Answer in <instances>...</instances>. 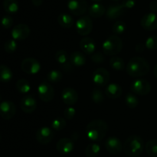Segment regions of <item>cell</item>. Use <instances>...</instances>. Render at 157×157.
<instances>
[{"label":"cell","instance_id":"ffe728a7","mask_svg":"<svg viewBox=\"0 0 157 157\" xmlns=\"http://www.w3.org/2000/svg\"><path fill=\"white\" fill-rule=\"evenodd\" d=\"M126 9L121 4L110 6L106 10V17L110 20H114L120 18L125 12Z\"/></svg>","mask_w":157,"mask_h":157},{"label":"cell","instance_id":"f546056e","mask_svg":"<svg viewBox=\"0 0 157 157\" xmlns=\"http://www.w3.org/2000/svg\"><path fill=\"white\" fill-rule=\"evenodd\" d=\"M110 66L113 69L116 71H121L125 67V63L123 58L120 57H112L110 60Z\"/></svg>","mask_w":157,"mask_h":157},{"label":"cell","instance_id":"52a82bcc","mask_svg":"<svg viewBox=\"0 0 157 157\" xmlns=\"http://www.w3.org/2000/svg\"><path fill=\"white\" fill-rule=\"evenodd\" d=\"M38 95L43 102L48 103L55 96V89L47 82H42L38 86Z\"/></svg>","mask_w":157,"mask_h":157},{"label":"cell","instance_id":"7a4b0ae2","mask_svg":"<svg viewBox=\"0 0 157 157\" xmlns=\"http://www.w3.org/2000/svg\"><path fill=\"white\" fill-rule=\"evenodd\" d=\"M150 66L148 62L142 57H133L128 62L126 70L127 74L132 77H140L147 75Z\"/></svg>","mask_w":157,"mask_h":157},{"label":"cell","instance_id":"9c48e42d","mask_svg":"<svg viewBox=\"0 0 157 157\" xmlns=\"http://www.w3.org/2000/svg\"><path fill=\"white\" fill-rule=\"evenodd\" d=\"M110 73L106 69L102 67L95 69L92 74V80L94 83L98 86H105L110 80Z\"/></svg>","mask_w":157,"mask_h":157},{"label":"cell","instance_id":"8d00e7d4","mask_svg":"<svg viewBox=\"0 0 157 157\" xmlns=\"http://www.w3.org/2000/svg\"><path fill=\"white\" fill-rule=\"evenodd\" d=\"M145 46L150 50H156L157 49V36L156 35H150L147 38L145 42Z\"/></svg>","mask_w":157,"mask_h":157},{"label":"cell","instance_id":"816d5d0a","mask_svg":"<svg viewBox=\"0 0 157 157\" xmlns=\"http://www.w3.org/2000/svg\"><path fill=\"white\" fill-rule=\"evenodd\" d=\"M136 157H138V156H136Z\"/></svg>","mask_w":157,"mask_h":157},{"label":"cell","instance_id":"7c38bea8","mask_svg":"<svg viewBox=\"0 0 157 157\" xmlns=\"http://www.w3.org/2000/svg\"><path fill=\"white\" fill-rule=\"evenodd\" d=\"M105 147L106 149L113 155H118L124 149V146L120 139L116 136H110L107 138L105 142Z\"/></svg>","mask_w":157,"mask_h":157},{"label":"cell","instance_id":"d4e9b609","mask_svg":"<svg viewBox=\"0 0 157 157\" xmlns=\"http://www.w3.org/2000/svg\"><path fill=\"white\" fill-rule=\"evenodd\" d=\"M58 22L61 26L65 29H70L75 23L73 17L67 13H61L58 16Z\"/></svg>","mask_w":157,"mask_h":157},{"label":"cell","instance_id":"9a60e30c","mask_svg":"<svg viewBox=\"0 0 157 157\" xmlns=\"http://www.w3.org/2000/svg\"><path fill=\"white\" fill-rule=\"evenodd\" d=\"M16 108L11 101H3L0 103V115L4 119H10L15 115Z\"/></svg>","mask_w":157,"mask_h":157},{"label":"cell","instance_id":"4fadbf2b","mask_svg":"<svg viewBox=\"0 0 157 157\" xmlns=\"http://www.w3.org/2000/svg\"><path fill=\"white\" fill-rule=\"evenodd\" d=\"M140 25L145 30L153 31L157 28V14L149 12L142 17Z\"/></svg>","mask_w":157,"mask_h":157},{"label":"cell","instance_id":"f35d334b","mask_svg":"<svg viewBox=\"0 0 157 157\" xmlns=\"http://www.w3.org/2000/svg\"><path fill=\"white\" fill-rule=\"evenodd\" d=\"M1 24L4 29H9L13 25V18L9 15H4L1 19Z\"/></svg>","mask_w":157,"mask_h":157},{"label":"cell","instance_id":"83f0119b","mask_svg":"<svg viewBox=\"0 0 157 157\" xmlns=\"http://www.w3.org/2000/svg\"><path fill=\"white\" fill-rule=\"evenodd\" d=\"M13 74L12 70L5 65H0V81L3 83L10 81L12 78Z\"/></svg>","mask_w":157,"mask_h":157},{"label":"cell","instance_id":"4dcf8cb0","mask_svg":"<svg viewBox=\"0 0 157 157\" xmlns=\"http://www.w3.org/2000/svg\"><path fill=\"white\" fill-rule=\"evenodd\" d=\"M16 89L19 92L23 94H26L30 91L31 86L30 83L24 78L18 80L16 83Z\"/></svg>","mask_w":157,"mask_h":157},{"label":"cell","instance_id":"e0dca14e","mask_svg":"<svg viewBox=\"0 0 157 157\" xmlns=\"http://www.w3.org/2000/svg\"><path fill=\"white\" fill-rule=\"evenodd\" d=\"M20 107L23 112L26 113H32L37 108L36 99L31 95H25L20 102Z\"/></svg>","mask_w":157,"mask_h":157},{"label":"cell","instance_id":"d6a6232c","mask_svg":"<svg viewBox=\"0 0 157 157\" xmlns=\"http://www.w3.org/2000/svg\"><path fill=\"white\" fill-rule=\"evenodd\" d=\"M127 29V24L124 21H117L112 27V31L115 35H121Z\"/></svg>","mask_w":157,"mask_h":157},{"label":"cell","instance_id":"f1b7e54d","mask_svg":"<svg viewBox=\"0 0 157 157\" xmlns=\"http://www.w3.org/2000/svg\"><path fill=\"white\" fill-rule=\"evenodd\" d=\"M145 149L147 153L150 157H157V139L149 140L145 146Z\"/></svg>","mask_w":157,"mask_h":157},{"label":"cell","instance_id":"74e56055","mask_svg":"<svg viewBox=\"0 0 157 157\" xmlns=\"http://www.w3.org/2000/svg\"><path fill=\"white\" fill-rule=\"evenodd\" d=\"M17 46L18 45L15 39H9L5 42L4 49L7 53H12L16 50Z\"/></svg>","mask_w":157,"mask_h":157},{"label":"cell","instance_id":"7bdbcfd3","mask_svg":"<svg viewBox=\"0 0 157 157\" xmlns=\"http://www.w3.org/2000/svg\"><path fill=\"white\" fill-rule=\"evenodd\" d=\"M149 8H150V10L151 11V12L156 13L157 12V1L156 0H155V1H152L151 2H150V6H149Z\"/></svg>","mask_w":157,"mask_h":157},{"label":"cell","instance_id":"d590c367","mask_svg":"<svg viewBox=\"0 0 157 157\" xmlns=\"http://www.w3.org/2000/svg\"><path fill=\"white\" fill-rule=\"evenodd\" d=\"M126 105L130 109H134L139 104V99L135 95L132 93H128L125 98Z\"/></svg>","mask_w":157,"mask_h":157},{"label":"cell","instance_id":"2e32d148","mask_svg":"<svg viewBox=\"0 0 157 157\" xmlns=\"http://www.w3.org/2000/svg\"><path fill=\"white\" fill-rule=\"evenodd\" d=\"M30 35V29L26 24L16 25L12 30V36L15 40H24Z\"/></svg>","mask_w":157,"mask_h":157},{"label":"cell","instance_id":"836d02e7","mask_svg":"<svg viewBox=\"0 0 157 157\" xmlns=\"http://www.w3.org/2000/svg\"><path fill=\"white\" fill-rule=\"evenodd\" d=\"M67 123L66 120L62 117H57L52 121V127L56 131H61L65 128Z\"/></svg>","mask_w":157,"mask_h":157},{"label":"cell","instance_id":"8fae6325","mask_svg":"<svg viewBox=\"0 0 157 157\" xmlns=\"http://www.w3.org/2000/svg\"><path fill=\"white\" fill-rule=\"evenodd\" d=\"M54 135L55 134H54L53 130L48 126L39 128L35 134L37 141L43 145H46L50 143L53 139Z\"/></svg>","mask_w":157,"mask_h":157},{"label":"cell","instance_id":"277c9868","mask_svg":"<svg viewBox=\"0 0 157 157\" xmlns=\"http://www.w3.org/2000/svg\"><path fill=\"white\" fill-rule=\"evenodd\" d=\"M104 53L107 55H115L123 49L122 39L117 35H110L102 44Z\"/></svg>","mask_w":157,"mask_h":157},{"label":"cell","instance_id":"1f68e13d","mask_svg":"<svg viewBox=\"0 0 157 157\" xmlns=\"http://www.w3.org/2000/svg\"><path fill=\"white\" fill-rule=\"evenodd\" d=\"M62 73L59 70H56V69L51 70L47 74L48 80L51 83H58L62 79Z\"/></svg>","mask_w":157,"mask_h":157},{"label":"cell","instance_id":"d6986e66","mask_svg":"<svg viewBox=\"0 0 157 157\" xmlns=\"http://www.w3.org/2000/svg\"><path fill=\"white\" fill-rule=\"evenodd\" d=\"M75 147L74 140L70 138H62L58 140L56 144L57 150L61 154H69Z\"/></svg>","mask_w":157,"mask_h":157},{"label":"cell","instance_id":"603a6c76","mask_svg":"<svg viewBox=\"0 0 157 157\" xmlns=\"http://www.w3.org/2000/svg\"><path fill=\"white\" fill-rule=\"evenodd\" d=\"M105 7L99 2H94L88 8V13L93 18H101L105 14Z\"/></svg>","mask_w":157,"mask_h":157},{"label":"cell","instance_id":"6da1fadb","mask_svg":"<svg viewBox=\"0 0 157 157\" xmlns=\"http://www.w3.org/2000/svg\"><path fill=\"white\" fill-rule=\"evenodd\" d=\"M108 131V126L104 120L94 119L90 121L86 127L85 132L87 139L96 143L101 142L106 136Z\"/></svg>","mask_w":157,"mask_h":157},{"label":"cell","instance_id":"f907efd6","mask_svg":"<svg viewBox=\"0 0 157 157\" xmlns=\"http://www.w3.org/2000/svg\"><path fill=\"white\" fill-rule=\"evenodd\" d=\"M0 140H1V135H0Z\"/></svg>","mask_w":157,"mask_h":157},{"label":"cell","instance_id":"f5cc1de1","mask_svg":"<svg viewBox=\"0 0 157 157\" xmlns=\"http://www.w3.org/2000/svg\"><path fill=\"white\" fill-rule=\"evenodd\" d=\"M156 1H157V0H156Z\"/></svg>","mask_w":157,"mask_h":157},{"label":"cell","instance_id":"cb8c5ba5","mask_svg":"<svg viewBox=\"0 0 157 157\" xmlns=\"http://www.w3.org/2000/svg\"><path fill=\"white\" fill-rule=\"evenodd\" d=\"M70 61L71 64L75 67H81V66L85 65L87 58H86L85 55L83 52L76 51V52H74L71 54Z\"/></svg>","mask_w":157,"mask_h":157},{"label":"cell","instance_id":"3957f363","mask_svg":"<svg viewBox=\"0 0 157 157\" xmlns=\"http://www.w3.org/2000/svg\"><path fill=\"white\" fill-rule=\"evenodd\" d=\"M144 143L143 139L139 135H133L126 139L124 144V152L131 157H136L144 151Z\"/></svg>","mask_w":157,"mask_h":157},{"label":"cell","instance_id":"7dc6e473","mask_svg":"<svg viewBox=\"0 0 157 157\" xmlns=\"http://www.w3.org/2000/svg\"><path fill=\"white\" fill-rule=\"evenodd\" d=\"M91 1H93L94 2H101L102 0H91Z\"/></svg>","mask_w":157,"mask_h":157},{"label":"cell","instance_id":"ab89813d","mask_svg":"<svg viewBox=\"0 0 157 157\" xmlns=\"http://www.w3.org/2000/svg\"><path fill=\"white\" fill-rule=\"evenodd\" d=\"M75 114H76V110L74 107H72L71 106H70L69 107H67L64 111V115L67 119H72L75 116Z\"/></svg>","mask_w":157,"mask_h":157},{"label":"cell","instance_id":"ee69618b","mask_svg":"<svg viewBox=\"0 0 157 157\" xmlns=\"http://www.w3.org/2000/svg\"><path fill=\"white\" fill-rule=\"evenodd\" d=\"M135 49H136V51L137 52H142L144 49V46L143 44H141V43H139V44H137L136 46Z\"/></svg>","mask_w":157,"mask_h":157},{"label":"cell","instance_id":"4316f807","mask_svg":"<svg viewBox=\"0 0 157 157\" xmlns=\"http://www.w3.org/2000/svg\"><path fill=\"white\" fill-rule=\"evenodd\" d=\"M101 152V146L96 143H90L85 149V155L87 157H96Z\"/></svg>","mask_w":157,"mask_h":157},{"label":"cell","instance_id":"5bb4252c","mask_svg":"<svg viewBox=\"0 0 157 157\" xmlns=\"http://www.w3.org/2000/svg\"><path fill=\"white\" fill-rule=\"evenodd\" d=\"M55 60L65 72H69L72 70L73 65L71 62L70 57H68V54L66 51L58 50L55 53Z\"/></svg>","mask_w":157,"mask_h":157},{"label":"cell","instance_id":"5b68a950","mask_svg":"<svg viewBox=\"0 0 157 157\" xmlns=\"http://www.w3.org/2000/svg\"><path fill=\"white\" fill-rule=\"evenodd\" d=\"M75 27H76L77 32L79 35L83 36L88 35L93 29V22L91 18L88 15H83L80 17L75 23Z\"/></svg>","mask_w":157,"mask_h":157},{"label":"cell","instance_id":"f6af8a7d","mask_svg":"<svg viewBox=\"0 0 157 157\" xmlns=\"http://www.w3.org/2000/svg\"><path fill=\"white\" fill-rule=\"evenodd\" d=\"M32 4L35 6H40L42 5L43 0H32Z\"/></svg>","mask_w":157,"mask_h":157},{"label":"cell","instance_id":"ba28073f","mask_svg":"<svg viewBox=\"0 0 157 157\" xmlns=\"http://www.w3.org/2000/svg\"><path fill=\"white\" fill-rule=\"evenodd\" d=\"M132 92L140 95H146L151 91V85L147 80L138 78L133 82L130 86Z\"/></svg>","mask_w":157,"mask_h":157},{"label":"cell","instance_id":"7402d4cb","mask_svg":"<svg viewBox=\"0 0 157 157\" xmlns=\"http://www.w3.org/2000/svg\"><path fill=\"white\" fill-rule=\"evenodd\" d=\"M123 93V89L117 83H110L106 87L105 94L110 99H117Z\"/></svg>","mask_w":157,"mask_h":157},{"label":"cell","instance_id":"60d3db41","mask_svg":"<svg viewBox=\"0 0 157 157\" xmlns=\"http://www.w3.org/2000/svg\"><path fill=\"white\" fill-rule=\"evenodd\" d=\"M91 60L92 62L95 63H98V64H100V63H103L105 60V58H104V55H103L101 52H94L91 55Z\"/></svg>","mask_w":157,"mask_h":157},{"label":"cell","instance_id":"8992f818","mask_svg":"<svg viewBox=\"0 0 157 157\" xmlns=\"http://www.w3.org/2000/svg\"><path fill=\"white\" fill-rule=\"evenodd\" d=\"M67 7L74 15H83L88 9L86 0H67Z\"/></svg>","mask_w":157,"mask_h":157},{"label":"cell","instance_id":"b9f144b4","mask_svg":"<svg viewBox=\"0 0 157 157\" xmlns=\"http://www.w3.org/2000/svg\"><path fill=\"white\" fill-rule=\"evenodd\" d=\"M121 5L125 9H133L136 5V0H122Z\"/></svg>","mask_w":157,"mask_h":157},{"label":"cell","instance_id":"681fc988","mask_svg":"<svg viewBox=\"0 0 157 157\" xmlns=\"http://www.w3.org/2000/svg\"><path fill=\"white\" fill-rule=\"evenodd\" d=\"M0 101H1V96H0Z\"/></svg>","mask_w":157,"mask_h":157},{"label":"cell","instance_id":"ac0fdd59","mask_svg":"<svg viewBox=\"0 0 157 157\" xmlns=\"http://www.w3.org/2000/svg\"><path fill=\"white\" fill-rule=\"evenodd\" d=\"M61 99L66 105L73 106L78 102V94L73 88H65L61 92Z\"/></svg>","mask_w":157,"mask_h":157},{"label":"cell","instance_id":"44dd1931","mask_svg":"<svg viewBox=\"0 0 157 157\" xmlns=\"http://www.w3.org/2000/svg\"><path fill=\"white\" fill-rule=\"evenodd\" d=\"M80 47L84 53L92 55L94 53L96 49V43L93 38L90 37H84L80 42Z\"/></svg>","mask_w":157,"mask_h":157},{"label":"cell","instance_id":"30bf717a","mask_svg":"<svg viewBox=\"0 0 157 157\" xmlns=\"http://www.w3.org/2000/svg\"><path fill=\"white\" fill-rule=\"evenodd\" d=\"M21 67L24 72L29 75H35L41 70V64L39 62L36 58H31V57L25 58L22 60Z\"/></svg>","mask_w":157,"mask_h":157},{"label":"cell","instance_id":"bcb514c9","mask_svg":"<svg viewBox=\"0 0 157 157\" xmlns=\"http://www.w3.org/2000/svg\"><path fill=\"white\" fill-rule=\"evenodd\" d=\"M153 72H154V75L156 76V78H157V64L155 66L154 69H153Z\"/></svg>","mask_w":157,"mask_h":157},{"label":"cell","instance_id":"484cf974","mask_svg":"<svg viewBox=\"0 0 157 157\" xmlns=\"http://www.w3.org/2000/svg\"><path fill=\"white\" fill-rule=\"evenodd\" d=\"M3 8L7 13L14 14L18 11L19 6L17 0H4Z\"/></svg>","mask_w":157,"mask_h":157},{"label":"cell","instance_id":"c3c4849f","mask_svg":"<svg viewBox=\"0 0 157 157\" xmlns=\"http://www.w3.org/2000/svg\"><path fill=\"white\" fill-rule=\"evenodd\" d=\"M113 1H116L117 2V1H120V0H113Z\"/></svg>","mask_w":157,"mask_h":157},{"label":"cell","instance_id":"e575fe53","mask_svg":"<svg viewBox=\"0 0 157 157\" xmlns=\"http://www.w3.org/2000/svg\"><path fill=\"white\" fill-rule=\"evenodd\" d=\"M91 99L96 104H101L104 101V96L102 91L99 89H94L91 92Z\"/></svg>","mask_w":157,"mask_h":157}]
</instances>
